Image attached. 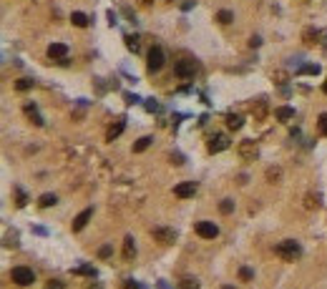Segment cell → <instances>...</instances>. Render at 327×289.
<instances>
[{
	"instance_id": "cell-1",
	"label": "cell",
	"mask_w": 327,
	"mask_h": 289,
	"mask_svg": "<svg viewBox=\"0 0 327 289\" xmlns=\"http://www.w3.org/2000/svg\"><path fill=\"white\" fill-rule=\"evenodd\" d=\"M274 254H277L279 259H284V262H295V259L302 254V246H300L295 239H284V241H279V244L274 246Z\"/></svg>"
},
{
	"instance_id": "cell-2",
	"label": "cell",
	"mask_w": 327,
	"mask_h": 289,
	"mask_svg": "<svg viewBox=\"0 0 327 289\" xmlns=\"http://www.w3.org/2000/svg\"><path fill=\"white\" fill-rule=\"evenodd\" d=\"M164 61H166V56H164V48H161V46H154V48L149 51L146 68H149L151 73H156V71H161V68H164Z\"/></svg>"
},
{
	"instance_id": "cell-3",
	"label": "cell",
	"mask_w": 327,
	"mask_h": 289,
	"mask_svg": "<svg viewBox=\"0 0 327 289\" xmlns=\"http://www.w3.org/2000/svg\"><path fill=\"white\" fill-rule=\"evenodd\" d=\"M10 279H13L18 287H28V284L35 282V274H33V269H28V267H13Z\"/></svg>"
},
{
	"instance_id": "cell-4",
	"label": "cell",
	"mask_w": 327,
	"mask_h": 289,
	"mask_svg": "<svg viewBox=\"0 0 327 289\" xmlns=\"http://www.w3.org/2000/svg\"><path fill=\"white\" fill-rule=\"evenodd\" d=\"M194 71H196V66H194V61H189V58H181V61L174 63V75L181 78V80L194 78Z\"/></svg>"
},
{
	"instance_id": "cell-5",
	"label": "cell",
	"mask_w": 327,
	"mask_h": 289,
	"mask_svg": "<svg viewBox=\"0 0 327 289\" xmlns=\"http://www.w3.org/2000/svg\"><path fill=\"white\" fill-rule=\"evenodd\" d=\"M237 151H239V158H242V161H254V158L259 156V146H257V141H252V139L242 141Z\"/></svg>"
},
{
	"instance_id": "cell-6",
	"label": "cell",
	"mask_w": 327,
	"mask_h": 289,
	"mask_svg": "<svg viewBox=\"0 0 327 289\" xmlns=\"http://www.w3.org/2000/svg\"><path fill=\"white\" fill-rule=\"evenodd\" d=\"M196 234L201 236V239H217L219 236V226L214 224V221H196Z\"/></svg>"
},
{
	"instance_id": "cell-7",
	"label": "cell",
	"mask_w": 327,
	"mask_h": 289,
	"mask_svg": "<svg viewBox=\"0 0 327 289\" xmlns=\"http://www.w3.org/2000/svg\"><path fill=\"white\" fill-rule=\"evenodd\" d=\"M207 148H209V153H222V151H227V148H229V136H227V134H214V136L209 139Z\"/></svg>"
},
{
	"instance_id": "cell-8",
	"label": "cell",
	"mask_w": 327,
	"mask_h": 289,
	"mask_svg": "<svg viewBox=\"0 0 327 289\" xmlns=\"http://www.w3.org/2000/svg\"><path fill=\"white\" fill-rule=\"evenodd\" d=\"M196 181H181V184H176L174 186V196H179V199H191L194 194H196Z\"/></svg>"
},
{
	"instance_id": "cell-9",
	"label": "cell",
	"mask_w": 327,
	"mask_h": 289,
	"mask_svg": "<svg viewBox=\"0 0 327 289\" xmlns=\"http://www.w3.org/2000/svg\"><path fill=\"white\" fill-rule=\"evenodd\" d=\"M124 129H126V118H118L116 123H111L108 131H106V141H116L121 134H124Z\"/></svg>"
},
{
	"instance_id": "cell-10",
	"label": "cell",
	"mask_w": 327,
	"mask_h": 289,
	"mask_svg": "<svg viewBox=\"0 0 327 289\" xmlns=\"http://www.w3.org/2000/svg\"><path fill=\"white\" fill-rule=\"evenodd\" d=\"M91 217H93V209H83L76 219H73V224H71V229L73 231H81V229H86V224L91 221Z\"/></svg>"
},
{
	"instance_id": "cell-11",
	"label": "cell",
	"mask_w": 327,
	"mask_h": 289,
	"mask_svg": "<svg viewBox=\"0 0 327 289\" xmlns=\"http://www.w3.org/2000/svg\"><path fill=\"white\" fill-rule=\"evenodd\" d=\"M68 56V46L66 43H51L48 46V58L51 61H63Z\"/></svg>"
},
{
	"instance_id": "cell-12",
	"label": "cell",
	"mask_w": 327,
	"mask_h": 289,
	"mask_svg": "<svg viewBox=\"0 0 327 289\" xmlns=\"http://www.w3.org/2000/svg\"><path fill=\"white\" fill-rule=\"evenodd\" d=\"M302 40H305L307 46H320L322 43V30L320 28H307L302 33Z\"/></svg>"
},
{
	"instance_id": "cell-13",
	"label": "cell",
	"mask_w": 327,
	"mask_h": 289,
	"mask_svg": "<svg viewBox=\"0 0 327 289\" xmlns=\"http://www.w3.org/2000/svg\"><path fill=\"white\" fill-rule=\"evenodd\" d=\"M23 111H25V116L35 123V126H43V123H46V121H43V116L38 113V106H35V103H25V106H23Z\"/></svg>"
},
{
	"instance_id": "cell-14",
	"label": "cell",
	"mask_w": 327,
	"mask_h": 289,
	"mask_svg": "<svg viewBox=\"0 0 327 289\" xmlns=\"http://www.w3.org/2000/svg\"><path fill=\"white\" fill-rule=\"evenodd\" d=\"M274 118L282 121V123H290V121L295 118V108H290V106H279V108H274Z\"/></svg>"
},
{
	"instance_id": "cell-15",
	"label": "cell",
	"mask_w": 327,
	"mask_h": 289,
	"mask_svg": "<svg viewBox=\"0 0 327 289\" xmlns=\"http://www.w3.org/2000/svg\"><path fill=\"white\" fill-rule=\"evenodd\" d=\"M154 239H159L161 244H171L176 239V231L174 229H154Z\"/></svg>"
},
{
	"instance_id": "cell-16",
	"label": "cell",
	"mask_w": 327,
	"mask_h": 289,
	"mask_svg": "<svg viewBox=\"0 0 327 289\" xmlns=\"http://www.w3.org/2000/svg\"><path fill=\"white\" fill-rule=\"evenodd\" d=\"M136 257V244H134V236H126L124 239V259L126 262H134Z\"/></svg>"
},
{
	"instance_id": "cell-17",
	"label": "cell",
	"mask_w": 327,
	"mask_h": 289,
	"mask_svg": "<svg viewBox=\"0 0 327 289\" xmlns=\"http://www.w3.org/2000/svg\"><path fill=\"white\" fill-rule=\"evenodd\" d=\"M244 126V118L239 113H227V129L229 131H239Z\"/></svg>"
},
{
	"instance_id": "cell-18",
	"label": "cell",
	"mask_w": 327,
	"mask_h": 289,
	"mask_svg": "<svg viewBox=\"0 0 327 289\" xmlns=\"http://www.w3.org/2000/svg\"><path fill=\"white\" fill-rule=\"evenodd\" d=\"M124 43H126V48H129L131 53H139V51H141V38H139V35H126Z\"/></svg>"
},
{
	"instance_id": "cell-19",
	"label": "cell",
	"mask_w": 327,
	"mask_h": 289,
	"mask_svg": "<svg viewBox=\"0 0 327 289\" xmlns=\"http://www.w3.org/2000/svg\"><path fill=\"white\" fill-rule=\"evenodd\" d=\"M71 23H73L76 28H88V15H86V13H78V10H76V13L71 15Z\"/></svg>"
},
{
	"instance_id": "cell-20",
	"label": "cell",
	"mask_w": 327,
	"mask_h": 289,
	"mask_svg": "<svg viewBox=\"0 0 327 289\" xmlns=\"http://www.w3.org/2000/svg\"><path fill=\"white\" fill-rule=\"evenodd\" d=\"M151 141H154L151 136H141V139H139V141L134 144V153H144V151H146V148L151 146Z\"/></svg>"
},
{
	"instance_id": "cell-21",
	"label": "cell",
	"mask_w": 327,
	"mask_h": 289,
	"mask_svg": "<svg viewBox=\"0 0 327 289\" xmlns=\"http://www.w3.org/2000/svg\"><path fill=\"white\" fill-rule=\"evenodd\" d=\"M252 113H254V118H257V121H262V118H264V113H267V103H264V101H257V106L252 103Z\"/></svg>"
},
{
	"instance_id": "cell-22",
	"label": "cell",
	"mask_w": 327,
	"mask_h": 289,
	"mask_svg": "<svg viewBox=\"0 0 327 289\" xmlns=\"http://www.w3.org/2000/svg\"><path fill=\"white\" fill-rule=\"evenodd\" d=\"M279 179H282V169H279V166H269V169H267V181H269V184H277Z\"/></svg>"
},
{
	"instance_id": "cell-23",
	"label": "cell",
	"mask_w": 327,
	"mask_h": 289,
	"mask_svg": "<svg viewBox=\"0 0 327 289\" xmlns=\"http://www.w3.org/2000/svg\"><path fill=\"white\" fill-rule=\"evenodd\" d=\"M13 194H15V206H20V209H23V206L28 204V196H25V191H23L20 186H15V189H13Z\"/></svg>"
},
{
	"instance_id": "cell-24",
	"label": "cell",
	"mask_w": 327,
	"mask_h": 289,
	"mask_svg": "<svg viewBox=\"0 0 327 289\" xmlns=\"http://www.w3.org/2000/svg\"><path fill=\"white\" fill-rule=\"evenodd\" d=\"M71 272L78 274V277H96V269L88 267V264H86V267H76V269H71Z\"/></svg>"
},
{
	"instance_id": "cell-25",
	"label": "cell",
	"mask_w": 327,
	"mask_h": 289,
	"mask_svg": "<svg viewBox=\"0 0 327 289\" xmlns=\"http://www.w3.org/2000/svg\"><path fill=\"white\" fill-rule=\"evenodd\" d=\"M33 88V78H18L15 80V91H30Z\"/></svg>"
},
{
	"instance_id": "cell-26",
	"label": "cell",
	"mask_w": 327,
	"mask_h": 289,
	"mask_svg": "<svg viewBox=\"0 0 327 289\" xmlns=\"http://www.w3.org/2000/svg\"><path fill=\"white\" fill-rule=\"evenodd\" d=\"M179 289H199V282L191 279V277H184V279L179 282Z\"/></svg>"
},
{
	"instance_id": "cell-27",
	"label": "cell",
	"mask_w": 327,
	"mask_h": 289,
	"mask_svg": "<svg viewBox=\"0 0 327 289\" xmlns=\"http://www.w3.org/2000/svg\"><path fill=\"white\" fill-rule=\"evenodd\" d=\"M219 212H222V214H232V212H234V201H232V199H222Z\"/></svg>"
},
{
	"instance_id": "cell-28",
	"label": "cell",
	"mask_w": 327,
	"mask_h": 289,
	"mask_svg": "<svg viewBox=\"0 0 327 289\" xmlns=\"http://www.w3.org/2000/svg\"><path fill=\"white\" fill-rule=\"evenodd\" d=\"M217 20H219L222 25H229V23L234 20V15H232L229 10H219V13H217Z\"/></svg>"
},
{
	"instance_id": "cell-29",
	"label": "cell",
	"mask_w": 327,
	"mask_h": 289,
	"mask_svg": "<svg viewBox=\"0 0 327 289\" xmlns=\"http://www.w3.org/2000/svg\"><path fill=\"white\" fill-rule=\"evenodd\" d=\"M56 201H58L56 194H43V196H40V206H53Z\"/></svg>"
},
{
	"instance_id": "cell-30",
	"label": "cell",
	"mask_w": 327,
	"mask_h": 289,
	"mask_svg": "<svg viewBox=\"0 0 327 289\" xmlns=\"http://www.w3.org/2000/svg\"><path fill=\"white\" fill-rule=\"evenodd\" d=\"M317 206H320V196H312V194H310V196L305 199V209H317Z\"/></svg>"
},
{
	"instance_id": "cell-31",
	"label": "cell",
	"mask_w": 327,
	"mask_h": 289,
	"mask_svg": "<svg viewBox=\"0 0 327 289\" xmlns=\"http://www.w3.org/2000/svg\"><path fill=\"white\" fill-rule=\"evenodd\" d=\"M317 129H320L322 136H327V113H322V116L317 118Z\"/></svg>"
},
{
	"instance_id": "cell-32",
	"label": "cell",
	"mask_w": 327,
	"mask_h": 289,
	"mask_svg": "<svg viewBox=\"0 0 327 289\" xmlns=\"http://www.w3.org/2000/svg\"><path fill=\"white\" fill-rule=\"evenodd\" d=\"M254 274H252V269H247V267H244V269H239V279H244V282H249Z\"/></svg>"
},
{
	"instance_id": "cell-33",
	"label": "cell",
	"mask_w": 327,
	"mask_h": 289,
	"mask_svg": "<svg viewBox=\"0 0 327 289\" xmlns=\"http://www.w3.org/2000/svg\"><path fill=\"white\" fill-rule=\"evenodd\" d=\"M302 73H310V75H317V73H320V66H317V63H315V66H305V68H302Z\"/></svg>"
},
{
	"instance_id": "cell-34",
	"label": "cell",
	"mask_w": 327,
	"mask_h": 289,
	"mask_svg": "<svg viewBox=\"0 0 327 289\" xmlns=\"http://www.w3.org/2000/svg\"><path fill=\"white\" fill-rule=\"evenodd\" d=\"M46 289H63V282H58V279H51V282L46 284Z\"/></svg>"
},
{
	"instance_id": "cell-35",
	"label": "cell",
	"mask_w": 327,
	"mask_h": 289,
	"mask_svg": "<svg viewBox=\"0 0 327 289\" xmlns=\"http://www.w3.org/2000/svg\"><path fill=\"white\" fill-rule=\"evenodd\" d=\"M83 289H103V284H101V282H93V279H91V282H86V284H83Z\"/></svg>"
},
{
	"instance_id": "cell-36",
	"label": "cell",
	"mask_w": 327,
	"mask_h": 289,
	"mask_svg": "<svg viewBox=\"0 0 327 289\" xmlns=\"http://www.w3.org/2000/svg\"><path fill=\"white\" fill-rule=\"evenodd\" d=\"M98 254H101V257H103V259H106V257H108V254H111V246H101V252H98Z\"/></svg>"
},
{
	"instance_id": "cell-37",
	"label": "cell",
	"mask_w": 327,
	"mask_h": 289,
	"mask_svg": "<svg viewBox=\"0 0 327 289\" xmlns=\"http://www.w3.org/2000/svg\"><path fill=\"white\" fill-rule=\"evenodd\" d=\"M139 5H141V8H149V5H154V0H139Z\"/></svg>"
},
{
	"instance_id": "cell-38",
	"label": "cell",
	"mask_w": 327,
	"mask_h": 289,
	"mask_svg": "<svg viewBox=\"0 0 327 289\" xmlns=\"http://www.w3.org/2000/svg\"><path fill=\"white\" fill-rule=\"evenodd\" d=\"M322 93H327V80H325V83H322Z\"/></svg>"
},
{
	"instance_id": "cell-39",
	"label": "cell",
	"mask_w": 327,
	"mask_h": 289,
	"mask_svg": "<svg viewBox=\"0 0 327 289\" xmlns=\"http://www.w3.org/2000/svg\"><path fill=\"white\" fill-rule=\"evenodd\" d=\"M222 289H234V287H229V284H224V287H222Z\"/></svg>"
}]
</instances>
